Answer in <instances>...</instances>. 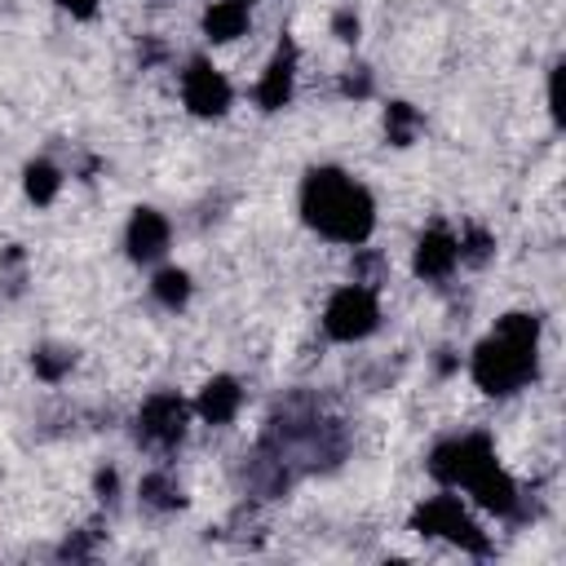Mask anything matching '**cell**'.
<instances>
[{
	"instance_id": "1",
	"label": "cell",
	"mask_w": 566,
	"mask_h": 566,
	"mask_svg": "<svg viewBox=\"0 0 566 566\" xmlns=\"http://www.w3.org/2000/svg\"><path fill=\"white\" fill-rule=\"evenodd\" d=\"M301 212H305V221L318 234H327L336 243H363L371 234V226H376L371 195L354 177H345L336 168H314L305 177V186H301Z\"/></svg>"
},
{
	"instance_id": "16",
	"label": "cell",
	"mask_w": 566,
	"mask_h": 566,
	"mask_svg": "<svg viewBox=\"0 0 566 566\" xmlns=\"http://www.w3.org/2000/svg\"><path fill=\"white\" fill-rule=\"evenodd\" d=\"M385 128H389V137H394L398 146H407V142H411V128H416V111H411L407 102H394L389 115H385Z\"/></svg>"
},
{
	"instance_id": "5",
	"label": "cell",
	"mask_w": 566,
	"mask_h": 566,
	"mask_svg": "<svg viewBox=\"0 0 566 566\" xmlns=\"http://www.w3.org/2000/svg\"><path fill=\"white\" fill-rule=\"evenodd\" d=\"M416 531H420V535H442V539H451V544H460V548H469V553H486V535L473 526V517L460 509L455 495L429 500V504L416 513Z\"/></svg>"
},
{
	"instance_id": "4",
	"label": "cell",
	"mask_w": 566,
	"mask_h": 566,
	"mask_svg": "<svg viewBox=\"0 0 566 566\" xmlns=\"http://www.w3.org/2000/svg\"><path fill=\"white\" fill-rule=\"evenodd\" d=\"M491 460H495L491 442H486L482 433H469V438H451V442L433 447L429 473H433L442 486H464V482H469L478 469H486Z\"/></svg>"
},
{
	"instance_id": "10",
	"label": "cell",
	"mask_w": 566,
	"mask_h": 566,
	"mask_svg": "<svg viewBox=\"0 0 566 566\" xmlns=\"http://www.w3.org/2000/svg\"><path fill=\"white\" fill-rule=\"evenodd\" d=\"M168 248V221L155 208H137L128 221V252L137 261H155Z\"/></svg>"
},
{
	"instance_id": "13",
	"label": "cell",
	"mask_w": 566,
	"mask_h": 566,
	"mask_svg": "<svg viewBox=\"0 0 566 566\" xmlns=\"http://www.w3.org/2000/svg\"><path fill=\"white\" fill-rule=\"evenodd\" d=\"M203 27H208L212 40H234V35H243V27H248V0H217V4L208 9Z\"/></svg>"
},
{
	"instance_id": "9",
	"label": "cell",
	"mask_w": 566,
	"mask_h": 566,
	"mask_svg": "<svg viewBox=\"0 0 566 566\" xmlns=\"http://www.w3.org/2000/svg\"><path fill=\"white\" fill-rule=\"evenodd\" d=\"M455 261H460V239L455 234H447V230L420 234V243H416V274L442 279V274H451Z\"/></svg>"
},
{
	"instance_id": "19",
	"label": "cell",
	"mask_w": 566,
	"mask_h": 566,
	"mask_svg": "<svg viewBox=\"0 0 566 566\" xmlns=\"http://www.w3.org/2000/svg\"><path fill=\"white\" fill-rule=\"evenodd\" d=\"M336 31H340V40H354V31H358V18L340 13V18H336Z\"/></svg>"
},
{
	"instance_id": "18",
	"label": "cell",
	"mask_w": 566,
	"mask_h": 566,
	"mask_svg": "<svg viewBox=\"0 0 566 566\" xmlns=\"http://www.w3.org/2000/svg\"><path fill=\"white\" fill-rule=\"evenodd\" d=\"M62 9H71L75 18H88L97 9V0H62Z\"/></svg>"
},
{
	"instance_id": "7",
	"label": "cell",
	"mask_w": 566,
	"mask_h": 566,
	"mask_svg": "<svg viewBox=\"0 0 566 566\" xmlns=\"http://www.w3.org/2000/svg\"><path fill=\"white\" fill-rule=\"evenodd\" d=\"M181 429H186V402L177 394H155L142 407V433L150 442H177Z\"/></svg>"
},
{
	"instance_id": "3",
	"label": "cell",
	"mask_w": 566,
	"mask_h": 566,
	"mask_svg": "<svg viewBox=\"0 0 566 566\" xmlns=\"http://www.w3.org/2000/svg\"><path fill=\"white\" fill-rule=\"evenodd\" d=\"M380 318V305H376V292L363 287V283H349L340 287L332 301H327V314H323V327L332 340H358L376 327Z\"/></svg>"
},
{
	"instance_id": "6",
	"label": "cell",
	"mask_w": 566,
	"mask_h": 566,
	"mask_svg": "<svg viewBox=\"0 0 566 566\" xmlns=\"http://www.w3.org/2000/svg\"><path fill=\"white\" fill-rule=\"evenodd\" d=\"M181 93H186V106H190L195 115H221V111L230 106V84H226V75H221L217 66H208L203 57L190 62V71H186V80H181Z\"/></svg>"
},
{
	"instance_id": "17",
	"label": "cell",
	"mask_w": 566,
	"mask_h": 566,
	"mask_svg": "<svg viewBox=\"0 0 566 566\" xmlns=\"http://www.w3.org/2000/svg\"><path fill=\"white\" fill-rule=\"evenodd\" d=\"M142 500H146V504H159V509H168V504H177L181 495H177V486H172L164 473H150V478L142 482Z\"/></svg>"
},
{
	"instance_id": "14",
	"label": "cell",
	"mask_w": 566,
	"mask_h": 566,
	"mask_svg": "<svg viewBox=\"0 0 566 566\" xmlns=\"http://www.w3.org/2000/svg\"><path fill=\"white\" fill-rule=\"evenodd\" d=\"M57 186H62V177H57V168H53V164H44V159H40V164H31V168H27V195H31L35 203H49V199L57 195Z\"/></svg>"
},
{
	"instance_id": "20",
	"label": "cell",
	"mask_w": 566,
	"mask_h": 566,
	"mask_svg": "<svg viewBox=\"0 0 566 566\" xmlns=\"http://www.w3.org/2000/svg\"><path fill=\"white\" fill-rule=\"evenodd\" d=\"M248 4H252V0H248Z\"/></svg>"
},
{
	"instance_id": "12",
	"label": "cell",
	"mask_w": 566,
	"mask_h": 566,
	"mask_svg": "<svg viewBox=\"0 0 566 566\" xmlns=\"http://www.w3.org/2000/svg\"><path fill=\"white\" fill-rule=\"evenodd\" d=\"M292 49H279V57L265 66V75H261V88H256V102L265 106V111H279L287 97H292Z\"/></svg>"
},
{
	"instance_id": "8",
	"label": "cell",
	"mask_w": 566,
	"mask_h": 566,
	"mask_svg": "<svg viewBox=\"0 0 566 566\" xmlns=\"http://www.w3.org/2000/svg\"><path fill=\"white\" fill-rule=\"evenodd\" d=\"M464 491L482 504V509H491V513H513L517 509V486H513V478L491 460L486 469H478L469 482H464Z\"/></svg>"
},
{
	"instance_id": "15",
	"label": "cell",
	"mask_w": 566,
	"mask_h": 566,
	"mask_svg": "<svg viewBox=\"0 0 566 566\" xmlns=\"http://www.w3.org/2000/svg\"><path fill=\"white\" fill-rule=\"evenodd\" d=\"M155 296H159L168 310L186 305V296H190V279H186V270H159V274H155Z\"/></svg>"
},
{
	"instance_id": "2",
	"label": "cell",
	"mask_w": 566,
	"mask_h": 566,
	"mask_svg": "<svg viewBox=\"0 0 566 566\" xmlns=\"http://www.w3.org/2000/svg\"><path fill=\"white\" fill-rule=\"evenodd\" d=\"M539 323L531 314H504L473 354V380L486 394H513L535 376Z\"/></svg>"
},
{
	"instance_id": "11",
	"label": "cell",
	"mask_w": 566,
	"mask_h": 566,
	"mask_svg": "<svg viewBox=\"0 0 566 566\" xmlns=\"http://www.w3.org/2000/svg\"><path fill=\"white\" fill-rule=\"evenodd\" d=\"M239 385L230 380V376H217V380H208L203 389H199V416L208 420V424H226L234 411H239Z\"/></svg>"
}]
</instances>
